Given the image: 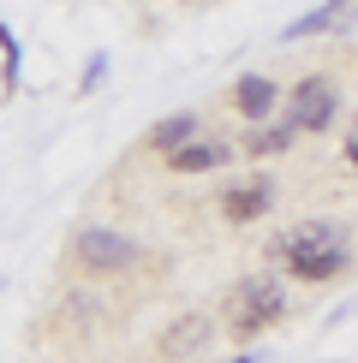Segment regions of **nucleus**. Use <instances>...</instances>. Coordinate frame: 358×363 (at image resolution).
Returning a JSON list of instances; mask_svg holds the SVG:
<instances>
[{"mask_svg":"<svg viewBox=\"0 0 358 363\" xmlns=\"http://www.w3.org/2000/svg\"><path fill=\"white\" fill-rule=\"evenodd\" d=\"M352 138H358V125H352Z\"/></svg>","mask_w":358,"mask_h":363,"instance_id":"4468645a","label":"nucleus"},{"mask_svg":"<svg viewBox=\"0 0 358 363\" xmlns=\"http://www.w3.org/2000/svg\"><path fill=\"white\" fill-rule=\"evenodd\" d=\"M72 262L78 268H96V274H119V268L138 262V245L126 233H108V226H84L72 238Z\"/></svg>","mask_w":358,"mask_h":363,"instance_id":"7ed1b4c3","label":"nucleus"},{"mask_svg":"<svg viewBox=\"0 0 358 363\" xmlns=\"http://www.w3.org/2000/svg\"><path fill=\"white\" fill-rule=\"evenodd\" d=\"M358 24V0H328L322 12H310V18L287 24V42H305V36H328V30H347Z\"/></svg>","mask_w":358,"mask_h":363,"instance_id":"1a4fd4ad","label":"nucleus"},{"mask_svg":"<svg viewBox=\"0 0 358 363\" xmlns=\"http://www.w3.org/2000/svg\"><path fill=\"white\" fill-rule=\"evenodd\" d=\"M275 101H281V89H275V84H268V78H263V72H251V78H239V84H233V108H239V113H245V119H251V125H263V119H268V113H275Z\"/></svg>","mask_w":358,"mask_h":363,"instance_id":"6e6552de","label":"nucleus"},{"mask_svg":"<svg viewBox=\"0 0 358 363\" xmlns=\"http://www.w3.org/2000/svg\"><path fill=\"white\" fill-rule=\"evenodd\" d=\"M347 161H352V167H358V138H352V143H347Z\"/></svg>","mask_w":358,"mask_h":363,"instance_id":"ddd939ff","label":"nucleus"},{"mask_svg":"<svg viewBox=\"0 0 358 363\" xmlns=\"http://www.w3.org/2000/svg\"><path fill=\"white\" fill-rule=\"evenodd\" d=\"M0 66H6L0 84H6V96H12V89H18V36H12L6 24H0Z\"/></svg>","mask_w":358,"mask_h":363,"instance_id":"f8f14e48","label":"nucleus"},{"mask_svg":"<svg viewBox=\"0 0 358 363\" xmlns=\"http://www.w3.org/2000/svg\"><path fill=\"white\" fill-rule=\"evenodd\" d=\"M268 203H275V185H268V179H251V185H233L227 196H221V215L245 226V220L268 215Z\"/></svg>","mask_w":358,"mask_h":363,"instance_id":"0eeeda50","label":"nucleus"},{"mask_svg":"<svg viewBox=\"0 0 358 363\" xmlns=\"http://www.w3.org/2000/svg\"><path fill=\"white\" fill-rule=\"evenodd\" d=\"M161 161H168L173 173H215V167H227V161H233V143H221V138H203V131H197L191 143H179L173 155H161Z\"/></svg>","mask_w":358,"mask_h":363,"instance_id":"423d86ee","label":"nucleus"},{"mask_svg":"<svg viewBox=\"0 0 358 363\" xmlns=\"http://www.w3.org/2000/svg\"><path fill=\"white\" fill-rule=\"evenodd\" d=\"M275 256L287 262L293 280L322 286V280H340V274H347V262H352V238L340 233V226H328V220H310V226L281 233V238H275Z\"/></svg>","mask_w":358,"mask_h":363,"instance_id":"f257e3e1","label":"nucleus"},{"mask_svg":"<svg viewBox=\"0 0 358 363\" xmlns=\"http://www.w3.org/2000/svg\"><path fill=\"white\" fill-rule=\"evenodd\" d=\"M209 340H215V315L191 310V315H179L168 334H161V357H168V363H191V357H197Z\"/></svg>","mask_w":358,"mask_h":363,"instance_id":"39448f33","label":"nucleus"},{"mask_svg":"<svg viewBox=\"0 0 358 363\" xmlns=\"http://www.w3.org/2000/svg\"><path fill=\"white\" fill-rule=\"evenodd\" d=\"M191 138H197V119H191V113H173V119H161V125L149 131V149L173 155V149H179V143H191Z\"/></svg>","mask_w":358,"mask_h":363,"instance_id":"9d476101","label":"nucleus"},{"mask_svg":"<svg viewBox=\"0 0 358 363\" xmlns=\"http://www.w3.org/2000/svg\"><path fill=\"white\" fill-rule=\"evenodd\" d=\"M281 315H287V292H281V280H239L227 292V310H221V322H227L233 340H257L263 328H275Z\"/></svg>","mask_w":358,"mask_h":363,"instance_id":"f03ea898","label":"nucleus"},{"mask_svg":"<svg viewBox=\"0 0 358 363\" xmlns=\"http://www.w3.org/2000/svg\"><path fill=\"white\" fill-rule=\"evenodd\" d=\"M293 138H298L293 125H257V131H251V143H245V155H281Z\"/></svg>","mask_w":358,"mask_h":363,"instance_id":"9b49d317","label":"nucleus"},{"mask_svg":"<svg viewBox=\"0 0 358 363\" xmlns=\"http://www.w3.org/2000/svg\"><path fill=\"white\" fill-rule=\"evenodd\" d=\"M335 113H340V96H335L328 78H298L293 84V113H287L293 131H328Z\"/></svg>","mask_w":358,"mask_h":363,"instance_id":"20e7f679","label":"nucleus"}]
</instances>
